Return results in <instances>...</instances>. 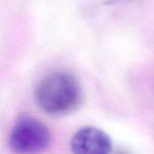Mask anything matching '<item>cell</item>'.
Masks as SVG:
<instances>
[{"mask_svg": "<svg viewBox=\"0 0 154 154\" xmlns=\"http://www.w3.org/2000/svg\"><path fill=\"white\" fill-rule=\"evenodd\" d=\"M35 97L42 111L50 115L60 116L79 106L82 89L74 75L58 71L45 75L38 83Z\"/></svg>", "mask_w": 154, "mask_h": 154, "instance_id": "6da1fadb", "label": "cell"}, {"mask_svg": "<svg viewBox=\"0 0 154 154\" xmlns=\"http://www.w3.org/2000/svg\"><path fill=\"white\" fill-rule=\"evenodd\" d=\"M51 134L46 125L32 116L17 119L9 135V146L17 154H37L50 144Z\"/></svg>", "mask_w": 154, "mask_h": 154, "instance_id": "7a4b0ae2", "label": "cell"}, {"mask_svg": "<svg viewBox=\"0 0 154 154\" xmlns=\"http://www.w3.org/2000/svg\"><path fill=\"white\" fill-rule=\"evenodd\" d=\"M73 154H111L112 143L110 136L95 127L77 131L71 140Z\"/></svg>", "mask_w": 154, "mask_h": 154, "instance_id": "3957f363", "label": "cell"}, {"mask_svg": "<svg viewBox=\"0 0 154 154\" xmlns=\"http://www.w3.org/2000/svg\"><path fill=\"white\" fill-rule=\"evenodd\" d=\"M119 1H122V0H108L106 1L107 4H112V3H116V2H119Z\"/></svg>", "mask_w": 154, "mask_h": 154, "instance_id": "277c9868", "label": "cell"}, {"mask_svg": "<svg viewBox=\"0 0 154 154\" xmlns=\"http://www.w3.org/2000/svg\"><path fill=\"white\" fill-rule=\"evenodd\" d=\"M117 154H127V153H125V152H119V153H117Z\"/></svg>", "mask_w": 154, "mask_h": 154, "instance_id": "5b68a950", "label": "cell"}]
</instances>
